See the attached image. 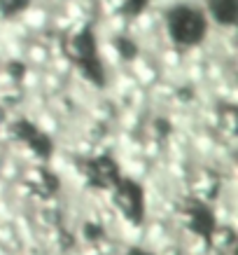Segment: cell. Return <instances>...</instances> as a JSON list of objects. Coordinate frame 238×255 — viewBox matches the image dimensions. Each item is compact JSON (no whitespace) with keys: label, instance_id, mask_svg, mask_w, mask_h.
<instances>
[{"label":"cell","instance_id":"obj_1","mask_svg":"<svg viewBox=\"0 0 238 255\" xmlns=\"http://www.w3.org/2000/svg\"><path fill=\"white\" fill-rule=\"evenodd\" d=\"M206 239L210 251L229 255L236 251L238 234H236V227H231V225H213V230L206 234Z\"/></svg>","mask_w":238,"mask_h":255},{"label":"cell","instance_id":"obj_2","mask_svg":"<svg viewBox=\"0 0 238 255\" xmlns=\"http://www.w3.org/2000/svg\"><path fill=\"white\" fill-rule=\"evenodd\" d=\"M23 66L26 68H35V70H45L47 63H49V52H47V47L38 45V42H33L28 40L26 47H23Z\"/></svg>","mask_w":238,"mask_h":255}]
</instances>
